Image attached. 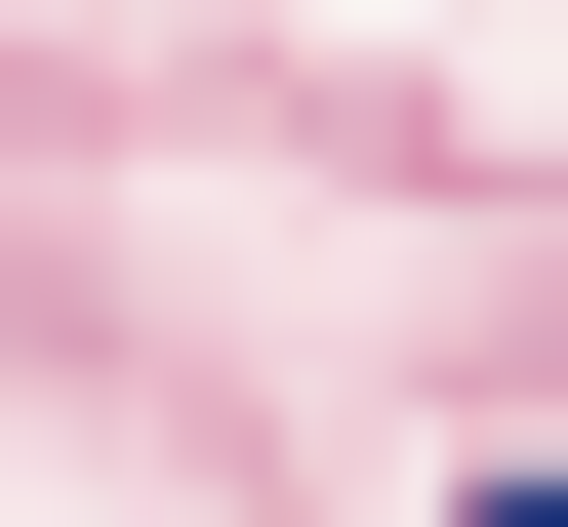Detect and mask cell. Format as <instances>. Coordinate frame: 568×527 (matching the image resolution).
<instances>
[{"mask_svg": "<svg viewBox=\"0 0 568 527\" xmlns=\"http://www.w3.org/2000/svg\"><path fill=\"white\" fill-rule=\"evenodd\" d=\"M487 527H568V487H487Z\"/></svg>", "mask_w": 568, "mask_h": 527, "instance_id": "obj_1", "label": "cell"}]
</instances>
